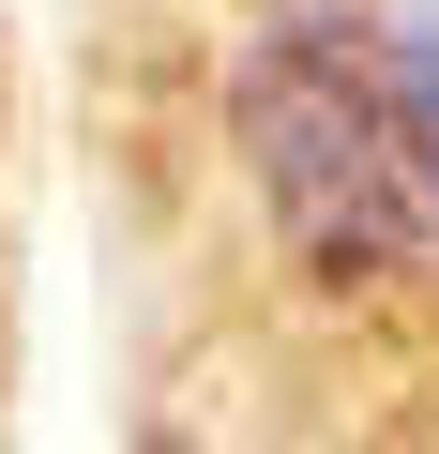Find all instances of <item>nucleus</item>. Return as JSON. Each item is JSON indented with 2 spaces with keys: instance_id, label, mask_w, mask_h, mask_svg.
<instances>
[{
  "instance_id": "1",
  "label": "nucleus",
  "mask_w": 439,
  "mask_h": 454,
  "mask_svg": "<svg viewBox=\"0 0 439 454\" xmlns=\"http://www.w3.org/2000/svg\"><path fill=\"white\" fill-rule=\"evenodd\" d=\"M228 137L318 288L439 273V46L379 16H288L228 76Z\"/></svg>"
}]
</instances>
